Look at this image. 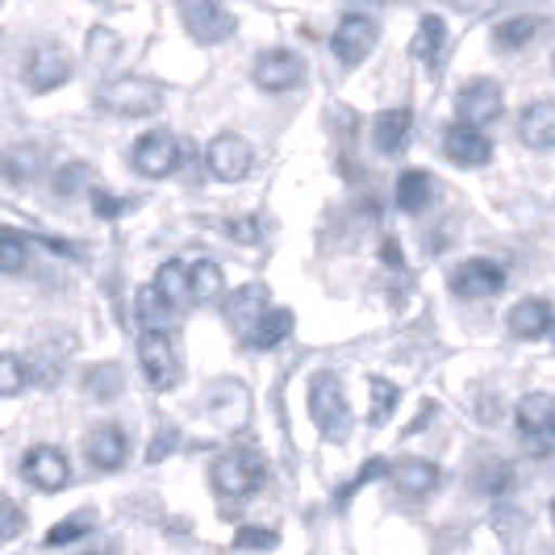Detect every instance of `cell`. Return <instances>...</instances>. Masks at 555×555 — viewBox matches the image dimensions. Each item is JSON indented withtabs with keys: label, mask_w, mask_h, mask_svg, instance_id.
<instances>
[{
	"label": "cell",
	"mask_w": 555,
	"mask_h": 555,
	"mask_svg": "<svg viewBox=\"0 0 555 555\" xmlns=\"http://www.w3.org/2000/svg\"><path fill=\"white\" fill-rule=\"evenodd\" d=\"M139 367L155 392H167L180 385V343L167 326H142Z\"/></svg>",
	"instance_id": "6da1fadb"
},
{
	"label": "cell",
	"mask_w": 555,
	"mask_h": 555,
	"mask_svg": "<svg viewBox=\"0 0 555 555\" xmlns=\"http://www.w3.org/2000/svg\"><path fill=\"white\" fill-rule=\"evenodd\" d=\"M309 414H313L318 430L326 439H334V443L347 439V430H351V405H347V392H343L334 372H318L309 380Z\"/></svg>",
	"instance_id": "7a4b0ae2"
},
{
	"label": "cell",
	"mask_w": 555,
	"mask_h": 555,
	"mask_svg": "<svg viewBox=\"0 0 555 555\" xmlns=\"http://www.w3.org/2000/svg\"><path fill=\"white\" fill-rule=\"evenodd\" d=\"M263 480H268V464L255 451H230L214 464V485H218L222 498L247 501L250 493L263 489Z\"/></svg>",
	"instance_id": "3957f363"
},
{
	"label": "cell",
	"mask_w": 555,
	"mask_h": 555,
	"mask_svg": "<svg viewBox=\"0 0 555 555\" xmlns=\"http://www.w3.org/2000/svg\"><path fill=\"white\" fill-rule=\"evenodd\" d=\"M101 105L117 117H151L164 109V83L142 80V76H121V80L105 83Z\"/></svg>",
	"instance_id": "277c9868"
},
{
	"label": "cell",
	"mask_w": 555,
	"mask_h": 555,
	"mask_svg": "<svg viewBox=\"0 0 555 555\" xmlns=\"http://www.w3.org/2000/svg\"><path fill=\"white\" fill-rule=\"evenodd\" d=\"M180 17H184V29L193 34L196 42H205V47L225 42L238 29L234 13L225 9L222 0H180Z\"/></svg>",
	"instance_id": "5b68a950"
},
{
	"label": "cell",
	"mask_w": 555,
	"mask_h": 555,
	"mask_svg": "<svg viewBox=\"0 0 555 555\" xmlns=\"http://www.w3.org/2000/svg\"><path fill=\"white\" fill-rule=\"evenodd\" d=\"M250 164H255V151H250V142L243 139V134H218V139L209 142V151H205V167H209V176H214V180H222V184H238V180H247Z\"/></svg>",
	"instance_id": "8992f818"
},
{
	"label": "cell",
	"mask_w": 555,
	"mask_h": 555,
	"mask_svg": "<svg viewBox=\"0 0 555 555\" xmlns=\"http://www.w3.org/2000/svg\"><path fill=\"white\" fill-rule=\"evenodd\" d=\"M376 42H380V26L372 22V17H363V13H347L338 29H334L331 38V51L338 63H347V67H356L363 59L376 51Z\"/></svg>",
	"instance_id": "52a82bcc"
},
{
	"label": "cell",
	"mask_w": 555,
	"mask_h": 555,
	"mask_svg": "<svg viewBox=\"0 0 555 555\" xmlns=\"http://www.w3.org/2000/svg\"><path fill=\"white\" fill-rule=\"evenodd\" d=\"M505 288V268L493 259H468L451 272V293L464 301H489Z\"/></svg>",
	"instance_id": "ba28073f"
},
{
	"label": "cell",
	"mask_w": 555,
	"mask_h": 555,
	"mask_svg": "<svg viewBox=\"0 0 555 555\" xmlns=\"http://www.w3.org/2000/svg\"><path fill=\"white\" fill-rule=\"evenodd\" d=\"M455 109H460V121H468V126H489V121H498L501 109H505V92H501L498 80L480 76V80H468L460 88Z\"/></svg>",
	"instance_id": "9c48e42d"
},
{
	"label": "cell",
	"mask_w": 555,
	"mask_h": 555,
	"mask_svg": "<svg viewBox=\"0 0 555 555\" xmlns=\"http://www.w3.org/2000/svg\"><path fill=\"white\" fill-rule=\"evenodd\" d=\"M134 171L139 176H146V180H164V176H171L176 171V164H180V142H176V134H167V130H151V134H142L139 142H134Z\"/></svg>",
	"instance_id": "30bf717a"
},
{
	"label": "cell",
	"mask_w": 555,
	"mask_h": 555,
	"mask_svg": "<svg viewBox=\"0 0 555 555\" xmlns=\"http://www.w3.org/2000/svg\"><path fill=\"white\" fill-rule=\"evenodd\" d=\"M518 430L530 443V451H552L555 439V397L547 392H530L518 401Z\"/></svg>",
	"instance_id": "8fae6325"
},
{
	"label": "cell",
	"mask_w": 555,
	"mask_h": 555,
	"mask_svg": "<svg viewBox=\"0 0 555 555\" xmlns=\"http://www.w3.org/2000/svg\"><path fill=\"white\" fill-rule=\"evenodd\" d=\"M72 72H76L72 55H67L63 47H55V42H47V47H38V51L29 55L26 83H29V92H55V88H63V83L72 80Z\"/></svg>",
	"instance_id": "7c38bea8"
},
{
	"label": "cell",
	"mask_w": 555,
	"mask_h": 555,
	"mask_svg": "<svg viewBox=\"0 0 555 555\" xmlns=\"http://www.w3.org/2000/svg\"><path fill=\"white\" fill-rule=\"evenodd\" d=\"M306 80V59L293 55V51H263V55L255 59V83L263 88V92H288V88H297V83Z\"/></svg>",
	"instance_id": "4fadbf2b"
},
{
	"label": "cell",
	"mask_w": 555,
	"mask_h": 555,
	"mask_svg": "<svg viewBox=\"0 0 555 555\" xmlns=\"http://www.w3.org/2000/svg\"><path fill=\"white\" fill-rule=\"evenodd\" d=\"M26 480L42 493H59L67 480H72V464L59 447H29L26 451Z\"/></svg>",
	"instance_id": "5bb4252c"
},
{
	"label": "cell",
	"mask_w": 555,
	"mask_h": 555,
	"mask_svg": "<svg viewBox=\"0 0 555 555\" xmlns=\"http://www.w3.org/2000/svg\"><path fill=\"white\" fill-rule=\"evenodd\" d=\"M443 151H447V159L460 167H485L493 159V142L480 134V126H468V121H460V126L447 130Z\"/></svg>",
	"instance_id": "9a60e30c"
},
{
	"label": "cell",
	"mask_w": 555,
	"mask_h": 555,
	"mask_svg": "<svg viewBox=\"0 0 555 555\" xmlns=\"http://www.w3.org/2000/svg\"><path fill=\"white\" fill-rule=\"evenodd\" d=\"M126 435H121V426H113V422H101V426H92L88 430V439H83V455H88V464L92 468H101V473H113V468H121L126 464Z\"/></svg>",
	"instance_id": "2e32d148"
},
{
	"label": "cell",
	"mask_w": 555,
	"mask_h": 555,
	"mask_svg": "<svg viewBox=\"0 0 555 555\" xmlns=\"http://www.w3.org/2000/svg\"><path fill=\"white\" fill-rule=\"evenodd\" d=\"M209 414L218 417L222 426H230V430L247 426V417H250V397H247V389H243L238 380H218V385L209 389Z\"/></svg>",
	"instance_id": "e0dca14e"
},
{
	"label": "cell",
	"mask_w": 555,
	"mask_h": 555,
	"mask_svg": "<svg viewBox=\"0 0 555 555\" xmlns=\"http://www.w3.org/2000/svg\"><path fill=\"white\" fill-rule=\"evenodd\" d=\"M268 313V288L263 284H243L238 293H230V301H225V318H230V326L250 338L255 331V322Z\"/></svg>",
	"instance_id": "ac0fdd59"
},
{
	"label": "cell",
	"mask_w": 555,
	"mask_h": 555,
	"mask_svg": "<svg viewBox=\"0 0 555 555\" xmlns=\"http://www.w3.org/2000/svg\"><path fill=\"white\" fill-rule=\"evenodd\" d=\"M439 480H443V473L430 460H397V468H392V485L401 498H430L439 489Z\"/></svg>",
	"instance_id": "d6986e66"
},
{
	"label": "cell",
	"mask_w": 555,
	"mask_h": 555,
	"mask_svg": "<svg viewBox=\"0 0 555 555\" xmlns=\"http://www.w3.org/2000/svg\"><path fill=\"white\" fill-rule=\"evenodd\" d=\"M518 139L530 151H552L555 146V101H534L518 117Z\"/></svg>",
	"instance_id": "ffe728a7"
},
{
	"label": "cell",
	"mask_w": 555,
	"mask_h": 555,
	"mask_svg": "<svg viewBox=\"0 0 555 555\" xmlns=\"http://www.w3.org/2000/svg\"><path fill=\"white\" fill-rule=\"evenodd\" d=\"M410 130H414L410 109H385L376 121H372V142H376L380 155H397V151H405Z\"/></svg>",
	"instance_id": "44dd1931"
},
{
	"label": "cell",
	"mask_w": 555,
	"mask_h": 555,
	"mask_svg": "<svg viewBox=\"0 0 555 555\" xmlns=\"http://www.w3.org/2000/svg\"><path fill=\"white\" fill-rule=\"evenodd\" d=\"M552 306L543 297H527V301H518L509 309V334L514 338H543L552 331Z\"/></svg>",
	"instance_id": "7402d4cb"
},
{
	"label": "cell",
	"mask_w": 555,
	"mask_h": 555,
	"mask_svg": "<svg viewBox=\"0 0 555 555\" xmlns=\"http://www.w3.org/2000/svg\"><path fill=\"white\" fill-rule=\"evenodd\" d=\"M435 201V180L426 171H405L397 180V209L401 214H422Z\"/></svg>",
	"instance_id": "603a6c76"
},
{
	"label": "cell",
	"mask_w": 555,
	"mask_h": 555,
	"mask_svg": "<svg viewBox=\"0 0 555 555\" xmlns=\"http://www.w3.org/2000/svg\"><path fill=\"white\" fill-rule=\"evenodd\" d=\"M293 334V309H268L259 322H255V331H250V347H259V351H272L280 347L284 338Z\"/></svg>",
	"instance_id": "cb8c5ba5"
},
{
	"label": "cell",
	"mask_w": 555,
	"mask_h": 555,
	"mask_svg": "<svg viewBox=\"0 0 555 555\" xmlns=\"http://www.w3.org/2000/svg\"><path fill=\"white\" fill-rule=\"evenodd\" d=\"M189 288H193L196 306H214V301L222 297V288H225L222 268H218L214 259H196L193 268H189Z\"/></svg>",
	"instance_id": "d4e9b609"
},
{
	"label": "cell",
	"mask_w": 555,
	"mask_h": 555,
	"mask_svg": "<svg viewBox=\"0 0 555 555\" xmlns=\"http://www.w3.org/2000/svg\"><path fill=\"white\" fill-rule=\"evenodd\" d=\"M539 29H543V17H530V13L509 17V22H501V26L493 29V47H498V51H522V47H530V42L539 38Z\"/></svg>",
	"instance_id": "484cf974"
},
{
	"label": "cell",
	"mask_w": 555,
	"mask_h": 555,
	"mask_svg": "<svg viewBox=\"0 0 555 555\" xmlns=\"http://www.w3.org/2000/svg\"><path fill=\"white\" fill-rule=\"evenodd\" d=\"M155 288H159L176 309L189 306V301H193V288H189V268H184V259L164 263V268H159V276H155Z\"/></svg>",
	"instance_id": "4316f807"
},
{
	"label": "cell",
	"mask_w": 555,
	"mask_h": 555,
	"mask_svg": "<svg viewBox=\"0 0 555 555\" xmlns=\"http://www.w3.org/2000/svg\"><path fill=\"white\" fill-rule=\"evenodd\" d=\"M443 42H447V22L439 13H430V17L417 22V34H414V42H410V51H414L417 59H426V63H435V59L443 55Z\"/></svg>",
	"instance_id": "83f0119b"
},
{
	"label": "cell",
	"mask_w": 555,
	"mask_h": 555,
	"mask_svg": "<svg viewBox=\"0 0 555 555\" xmlns=\"http://www.w3.org/2000/svg\"><path fill=\"white\" fill-rule=\"evenodd\" d=\"M0 176L13 180V184L34 180V176H38V151H34V146H13V151H4V155H0Z\"/></svg>",
	"instance_id": "f1b7e54d"
},
{
	"label": "cell",
	"mask_w": 555,
	"mask_h": 555,
	"mask_svg": "<svg viewBox=\"0 0 555 555\" xmlns=\"http://www.w3.org/2000/svg\"><path fill=\"white\" fill-rule=\"evenodd\" d=\"M134 306H139L142 326H164L167 318L176 313V306L167 301V297L159 293V288H155V284H146V288H139V301H134Z\"/></svg>",
	"instance_id": "f546056e"
},
{
	"label": "cell",
	"mask_w": 555,
	"mask_h": 555,
	"mask_svg": "<svg viewBox=\"0 0 555 555\" xmlns=\"http://www.w3.org/2000/svg\"><path fill=\"white\" fill-rule=\"evenodd\" d=\"M29 263V247L17 230H0V272L4 276H17Z\"/></svg>",
	"instance_id": "4dcf8cb0"
},
{
	"label": "cell",
	"mask_w": 555,
	"mask_h": 555,
	"mask_svg": "<svg viewBox=\"0 0 555 555\" xmlns=\"http://www.w3.org/2000/svg\"><path fill=\"white\" fill-rule=\"evenodd\" d=\"M367 389H372V414H367V422L380 426V422H389V414L397 410V397H401V392H397V385L380 380V376H372Z\"/></svg>",
	"instance_id": "1f68e13d"
},
{
	"label": "cell",
	"mask_w": 555,
	"mask_h": 555,
	"mask_svg": "<svg viewBox=\"0 0 555 555\" xmlns=\"http://www.w3.org/2000/svg\"><path fill=\"white\" fill-rule=\"evenodd\" d=\"M26 363L17 360L13 351H0V397H17V392L26 389Z\"/></svg>",
	"instance_id": "d6a6232c"
},
{
	"label": "cell",
	"mask_w": 555,
	"mask_h": 555,
	"mask_svg": "<svg viewBox=\"0 0 555 555\" xmlns=\"http://www.w3.org/2000/svg\"><path fill=\"white\" fill-rule=\"evenodd\" d=\"M92 527V514H76V518H63V522H55L51 527V534H47V547H63V543H76L83 530Z\"/></svg>",
	"instance_id": "836d02e7"
},
{
	"label": "cell",
	"mask_w": 555,
	"mask_h": 555,
	"mask_svg": "<svg viewBox=\"0 0 555 555\" xmlns=\"http://www.w3.org/2000/svg\"><path fill=\"white\" fill-rule=\"evenodd\" d=\"M276 547V534L263 527H243L234 534V552H272Z\"/></svg>",
	"instance_id": "e575fe53"
},
{
	"label": "cell",
	"mask_w": 555,
	"mask_h": 555,
	"mask_svg": "<svg viewBox=\"0 0 555 555\" xmlns=\"http://www.w3.org/2000/svg\"><path fill=\"white\" fill-rule=\"evenodd\" d=\"M225 238H234V243H243V247H255L263 234H259V218H230L225 222Z\"/></svg>",
	"instance_id": "d590c367"
},
{
	"label": "cell",
	"mask_w": 555,
	"mask_h": 555,
	"mask_svg": "<svg viewBox=\"0 0 555 555\" xmlns=\"http://www.w3.org/2000/svg\"><path fill=\"white\" fill-rule=\"evenodd\" d=\"M22 522H26V518H22V509H17L9 498H0V543H4V539H13V534L22 530Z\"/></svg>",
	"instance_id": "8d00e7d4"
},
{
	"label": "cell",
	"mask_w": 555,
	"mask_h": 555,
	"mask_svg": "<svg viewBox=\"0 0 555 555\" xmlns=\"http://www.w3.org/2000/svg\"><path fill=\"white\" fill-rule=\"evenodd\" d=\"M480 485H485V489H489L493 498H501V493H505V489L514 485V473H509L505 464H489V473L480 476Z\"/></svg>",
	"instance_id": "74e56055"
},
{
	"label": "cell",
	"mask_w": 555,
	"mask_h": 555,
	"mask_svg": "<svg viewBox=\"0 0 555 555\" xmlns=\"http://www.w3.org/2000/svg\"><path fill=\"white\" fill-rule=\"evenodd\" d=\"M88 389L96 392L101 401H113V397H117V367H105L101 376L92 372V376H88Z\"/></svg>",
	"instance_id": "f35d334b"
},
{
	"label": "cell",
	"mask_w": 555,
	"mask_h": 555,
	"mask_svg": "<svg viewBox=\"0 0 555 555\" xmlns=\"http://www.w3.org/2000/svg\"><path fill=\"white\" fill-rule=\"evenodd\" d=\"M92 214H101V218H117L121 209H126V201H117L113 193H105V189H92Z\"/></svg>",
	"instance_id": "ab89813d"
},
{
	"label": "cell",
	"mask_w": 555,
	"mask_h": 555,
	"mask_svg": "<svg viewBox=\"0 0 555 555\" xmlns=\"http://www.w3.org/2000/svg\"><path fill=\"white\" fill-rule=\"evenodd\" d=\"M176 447V430L171 426H164L159 435H155V443H151V464H159V455H167Z\"/></svg>",
	"instance_id": "60d3db41"
},
{
	"label": "cell",
	"mask_w": 555,
	"mask_h": 555,
	"mask_svg": "<svg viewBox=\"0 0 555 555\" xmlns=\"http://www.w3.org/2000/svg\"><path fill=\"white\" fill-rule=\"evenodd\" d=\"M385 259H389V268H397V263H401V247H385Z\"/></svg>",
	"instance_id": "b9f144b4"
},
{
	"label": "cell",
	"mask_w": 555,
	"mask_h": 555,
	"mask_svg": "<svg viewBox=\"0 0 555 555\" xmlns=\"http://www.w3.org/2000/svg\"><path fill=\"white\" fill-rule=\"evenodd\" d=\"M552 527H555V501H552Z\"/></svg>",
	"instance_id": "7bdbcfd3"
}]
</instances>
